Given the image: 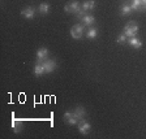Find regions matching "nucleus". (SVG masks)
<instances>
[{
    "instance_id": "obj_1",
    "label": "nucleus",
    "mask_w": 146,
    "mask_h": 139,
    "mask_svg": "<svg viewBox=\"0 0 146 139\" xmlns=\"http://www.w3.org/2000/svg\"><path fill=\"white\" fill-rule=\"evenodd\" d=\"M85 31V25L84 24H76L74 26H72L70 29V35L73 39H81Z\"/></svg>"
},
{
    "instance_id": "obj_2",
    "label": "nucleus",
    "mask_w": 146,
    "mask_h": 139,
    "mask_svg": "<svg viewBox=\"0 0 146 139\" xmlns=\"http://www.w3.org/2000/svg\"><path fill=\"white\" fill-rule=\"evenodd\" d=\"M137 33H138V25L136 24V22L131 21L129 24L125 25L124 27V34L127 36H129V38H132V36H136Z\"/></svg>"
},
{
    "instance_id": "obj_3",
    "label": "nucleus",
    "mask_w": 146,
    "mask_h": 139,
    "mask_svg": "<svg viewBox=\"0 0 146 139\" xmlns=\"http://www.w3.org/2000/svg\"><path fill=\"white\" fill-rule=\"evenodd\" d=\"M80 9H81V4L78 3V1H69V3L65 4V7H64V11L68 13H78Z\"/></svg>"
},
{
    "instance_id": "obj_4",
    "label": "nucleus",
    "mask_w": 146,
    "mask_h": 139,
    "mask_svg": "<svg viewBox=\"0 0 146 139\" xmlns=\"http://www.w3.org/2000/svg\"><path fill=\"white\" fill-rule=\"evenodd\" d=\"M47 56H48V49L42 47L36 51V63H44L47 60Z\"/></svg>"
},
{
    "instance_id": "obj_5",
    "label": "nucleus",
    "mask_w": 146,
    "mask_h": 139,
    "mask_svg": "<svg viewBox=\"0 0 146 139\" xmlns=\"http://www.w3.org/2000/svg\"><path fill=\"white\" fill-rule=\"evenodd\" d=\"M43 67H44L46 73H51L56 69V61L55 60H46L44 63H43Z\"/></svg>"
},
{
    "instance_id": "obj_6",
    "label": "nucleus",
    "mask_w": 146,
    "mask_h": 139,
    "mask_svg": "<svg viewBox=\"0 0 146 139\" xmlns=\"http://www.w3.org/2000/svg\"><path fill=\"white\" fill-rule=\"evenodd\" d=\"M78 130H80V133H82L84 135H86V134L90 131V124L89 122H86V121H84V120H81V121L78 122Z\"/></svg>"
},
{
    "instance_id": "obj_7",
    "label": "nucleus",
    "mask_w": 146,
    "mask_h": 139,
    "mask_svg": "<svg viewBox=\"0 0 146 139\" xmlns=\"http://www.w3.org/2000/svg\"><path fill=\"white\" fill-rule=\"evenodd\" d=\"M64 120H65L69 125H77L78 124V120L73 116V112H69V111L64 113Z\"/></svg>"
},
{
    "instance_id": "obj_8",
    "label": "nucleus",
    "mask_w": 146,
    "mask_h": 139,
    "mask_svg": "<svg viewBox=\"0 0 146 139\" xmlns=\"http://www.w3.org/2000/svg\"><path fill=\"white\" fill-rule=\"evenodd\" d=\"M21 14L24 16V17H26L27 20H30V18H33L34 14H35V9H34L33 7H26L25 9L21 11Z\"/></svg>"
},
{
    "instance_id": "obj_9",
    "label": "nucleus",
    "mask_w": 146,
    "mask_h": 139,
    "mask_svg": "<svg viewBox=\"0 0 146 139\" xmlns=\"http://www.w3.org/2000/svg\"><path fill=\"white\" fill-rule=\"evenodd\" d=\"M85 115H86V112H85V109L82 108V107H77V108L73 111V116L78 120V122L81 121V120H84Z\"/></svg>"
},
{
    "instance_id": "obj_10",
    "label": "nucleus",
    "mask_w": 146,
    "mask_h": 139,
    "mask_svg": "<svg viewBox=\"0 0 146 139\" xmlns=\"http://www.w3.org/2000/svg\"><path fill=\"white\" fill-rule=\"evenodd\" d=\"M128 44L132 45L133 48H141V47H142V42H141L138 38H136V36H132V38H129V40H128Z\"/></svg>"
},
{
    "instance_id": "obj_11",
    "label": "nucleus",
    "mask_w": 146,
    "mask_h": 139,
    "mask_svg": "<svg viewBox=\"0 0 146 139\" xmlns=\"http://www.w3.org/2000/svg\"><path fill=\"white\" fill-rule=\"evenodd\" d=\"M82 8L85 9L86 12H90V11H93L95 7V0H85L84 3H82Z\"/></svg>"
},
{
    "instance_id": "obj_12",
    "label": "nucleus",
    "mask_w": 146,
    "mask_h": 139,
    "mask_svg": "<svg viewBox=\"0 0 146 139\" xmlns=\"http://www.w3.org/2000/svg\"><path fill=\"white\" fill-rule=\"evenodd\" d=\"M44 67H43V63H36L35 67H34V74H35L36 77L42 76V74H44Z\"/></svg>"
},
{
    "instance_id": "obj_13",
    "label": "nucleus",
    "mask_w": 146,
    "mask_h": 139,
    "mask_svg": "<svg viewBox=\"0 0 146 139\" xmlns=\"http://www.w3.org/2000/svg\"><path fill=\"white\" fill-rule=\"evenodd\" d=\"M94 22H95V18L91 14H86V16H84V18H82V24L85 25V26H90V25H93Z\"/></svg>"
},
{
    "instance_id": "obj_14",
    "label": "nucleus",
    "mask_w": 146,
    "mask_h": 139,
    "mask_svg": "<svg viewBox=\"0 0 146 139\" xmlns=\"http://www.w3.org/2000/svg\"><path fill=\"white\" fill-rule=\"evenodd\" d=\"M86 36H88L89 39H94V38L98 36V30L94 29V27H91V29H89V30L86 31Z\"/></svg>"
},
{
    "instance_id": "obj_15",
    "label": "nucleus",
    "mask_w": 146,
    "mask_h": 139,
    "mask_svg": "<svg viewBox=\"0 0 146 139\" xmlns=\"http://www.w3.org/2000/svg\"><path fill=\"white\" fill-rule=\"evenodd\" d=\"M39 12L42 14H47L50 12V4L48 3H42L39 5Z\"/></svg>"
},
{
    "instance_id": "obj_16",
    "label": "nucleus",
    "mask_w": 146,
    "mask_h": 139,
    "mask_svg": "<svg viewBox=\"0 0 146 139\" xmlns=\"http://www.w3.org/2000/svg\"><path fill=\"white\" fill-rule=\"evenodd\" d=\"M132 11H133V9H132L131 4H124V5L121 7V14H123V16L129 14V13H131Z\"/></svg>"
},
{
    "instance_id": "obj_17",
    "label": "nucleus",
    "mask_w": 146,
    "mask_h": 139,
    "mask_svg": "<svg viewBox=\"0 0 146 139\" xmlns=\"http://www.w3.org/2000/svg\"><path fill=\"white\" fill-rule=\"evenodd\" d=\"M137 11H140V12H145L146 11V0H138Z\"/></svg>"
},
{
    "instance_id": "obj_18",
    "label": "nucleus",
    "mask_w": 146,
    "mask_h": 139,
    "mask_svg": "<svg viewBox=\"0 0 146 139\" xmlns=\"http://www.w3.org/2000/svg\"><path fill=\"white\" fill-rule=\"evenodd\" d=\"M125 40H127V35H125V34H121V35H119V38H117V43L123 44V43H125Z\"/></svg>"
}]
</instances>
